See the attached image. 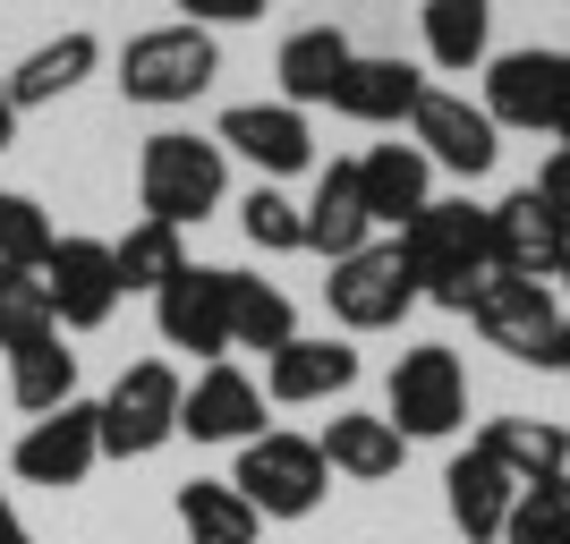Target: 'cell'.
Segmentation results:
<instances>
[{"mask_svg": "<svg viewBox=\"0 0 570 544\" xmlns=\"http://www.w3.org/2000/svg\"><path fill=\"white\" fill-rule=\"evenodd\" d=\"M401 256H409V273H417V298L469 315L476 298H485V281H494V230H485V205H469V196H434L426 214L401 230Z\"/></svg>", "mask_w": 570, "mask_h": 544, "instance_id": "6da1fadb", "label": "cell"}, {"mask_svg": "<svg viewBox=\"0 0 570 544\" xmlns=\"http://www.w3.org/2000/svg\"><path fill=\"white\" fill-rule=\"evenodd\" d=\"M230 196V154L214 137H196V128H163V137H145L137 154V205L145 221H170V230H188L205 221Z\"/></svg>", "mask_w": 570, "mask_h": 544, "instance_id": "7a4b0ae2", "label": "cell"}, {"mask_svg": "<svg viewBox=\"0 0 570 544\" xmlns=\"http://www.w3.org/2000/svg\"><path fill=\"white\" fill-rule=\"evenodd\" d=\"M222 77V43H214V26H188V18H170V26H145V34H128L119 43V95L145 102V111H179V102H196L205 86Z\"/></svg>", "mask_w": 570, "mask_h": 544, "instance_id": "3957f363", "label": "cell"}, {"mask_svg": "<svg viewBox=\"0 0 570 544\" xmlns=\"http://www.w3.org/2000/svg\"><path fill=\"white\" fill-rule=\"evenodd\" d=\"M179 400H188V375H179L170 357H137V366H119V383L95 400L102 459H154V451L179 434Z\"/></svg>", "mask_w": 570, "mask_h": 544, "instance_id": "277c9868", "label": "cell"}, {"mask_svg": "<svg viewBox=\"0 0 570 544\" xmlns=\"http://www.w3.org/2000/svg\"><path fill=\"white\" fill-rule=\"evenodd\" d=\"M230 485L247 494L256 520H307L315 502H324V485H333V468H324L315 434H273V426H264L256 443H238Z\"/></svg>", "mask_w": 570, "mask_h": 544, "instance_id": "5b68a950", "label": "cell"}, {"mask_svg": "<svg viewBox=\"0 0 570 544\" xmlns=\"http://www.w3.org/2000/svg\"><path fill=\"white\" fill-rule=\"evenodd\" d=\"M324 307L341 332H401V315L417 307V273H409L401 238H366L357 256H341L324 281Z\"/></svg>", "mask_w": 570, "mask_h": 544, "instance_id": "8992f818", "label": "cell"}, {"mask_svg": "<svg viewBox=\"0 0 570 544\" xmlns=\"http://www.w3.org/2000/svg\"><path fill=\"white\" fill-rule=\"evenodd\" d=\"M383 417L401 426V443H434V434H460L469 426V375L443 340L426 349H401L392 366V392H383Z\"/></svg>", "mask_w": 570, "mask_h": 544, "instance_id": "52a82bcc", "label": "cell"}, {"mask_svg": "<svg viewBox=\"0 0 570 544\" xmlns=\"http://www.w3.org/2000/svg\"><path fill=\"white\" fill-rule=\"evenodd\" d=\"M154 332H163V349L222 366L230 357V264H188L179 281L154 289Z\"/></svg>", "mask_w": 570, "mask_h": 544, "instance_id": "ba28073f", "label": "cell"}, {"mask_svg": "<svg viewBox=\"0 0 570 544\" xmlns=\"http://www.w3.org/2000/svg\"><path fill=\"white\" fill-rule=\"evenodd\" d=\"M485 119L570 137V51H502L485 69Z\"/></svg>", "mask_w": 570, "mask_h": 544, "instance_id": "9c48e42d", "label": "cell"}, {"mask_svg": "<svg viewBox=\"0 0 570 544\" xmlns=\"http://www.w3.org/2000/svg\"><path fill=\"white\" fill-rule=\"evenodd\" d=\"M9 468H18V485H51V494L86 485V476L102 468L95 400H69V408H51V417H35V426L18 434V451H9Z\"/></svg>", "mask_w": 570, "mask_h": 544, "instance_id": "30bf717a", "label": "cell"}, {"mask_svg": "<svg viewBox=\"0 0 570 544\" xmlns=\"http://www.w3.org/2000/svg\"><path fill=\"white\" fill-rule=\"evenodd\" d=\"M469 324L485 332V349L520 357V366H553V349H562V307H553L546 281H511V273H494L485 298L469 307Z\"/></svg>", "mask_w": 570, "mask_h": 544, "instance_id": "8fae6325", "label": "cell"}, {"mask_svg": "<svg viewBox=\"0 0 570 544\" xmlns=\"http://www.w3.org/2000/svg\"><path fill=\"white\" fill-rule=\"evenodd\" d=\"M43 289H51V324L60 332H102L119 315V264H111V238H60L43 264Z\"/></svg>", "mask_w": 570, "mask_h": 544, "instance_id": "7c38bea8", "label": "cell"}, {"mask_svg": "<svg viewBox=\"0 0 570 544\" xmlns=\"http://www.w3.org/2000/svg\"><path fill=\"white\" fill-rule=\"evenodd\" d=\"M485 230H494V273H511V281H562V256H570V221L553 214L537 188H511L485 214Z\"/></svg>", "mask_w": 570, "mask_h": 544, "instance_id": "4fadbf2b", "label": "cell"}, {"mask_svg": "<svg viewBox=\"0 0 570 544\" xmlns=\"http://www.w3.org/2000/svg\"><path fill=\"white\" fill-rule=\"evenodd\" d=\"M409 137H417V154H426L434 170H460V179H485L494 170V154H502V128L485 119V102H469V95H443V86H426V102L409 111Z\"/></svg>", "mask_w": 570, "mask_h": 544, "instance_id": "5bb4252c", "label": "cell"}, {"mask_svg": "<svg viewBox=\"0 0 570 544\" xmlns=\"http://www.w3.org/2000/svg\"><path fill=\"white\" fill-rule=\"evenodd\" d=\"M214 145L238 154V162H256L264 179H289V170L315 162V128H307V111H289V102H230Z\"/></svg>", "mask_w": 570, "mask_h": 544, "instance_id": "9a60e30c", "label": "cell"}, {"mask_svg": "<svg viewBox=\"0 0 570 544\" xmlns=\"http://www.w3.org/2000/svg\"><path fill=\"white\" fill-rule=\"evenodd\" d=\"M179 434L188 443H256L264 434V383L247 366H196L188 400H179Z\"/></svg>", "mask_w": 570, "mask_h": 544, "instance_id": "2e32d148", "label": "cell"}, {"mask_svg": "<svg viewBox=\"0 0 570 544\" xmlns=\"http://www.w3.org/2000/svg\"><path fill=\"white\" fill-rule=\"evenodd\" d=\"M350 383H357V349H350V340H333V332H324V340H307V332H298L282 357H264V400H273V408L341 400Z\"/></svg>", "mask_w": 570, "mask_h": 544, "instance_id": "e0dca14e", "label": "cell"}, {"mask_svg": "<svg viewBox=\"0 0 570 544\" xmlns=\"http://www.w3.org/2000/svg\"><path fill=\"white\" fill-rule=\"evenodd\" d=\"M443 502H452V527H460L469 544H502V527H511V502H520V476L469 443L452 468H443Z\"/></svg>", "mask_w": 570, "mask_h": 544, "instance_id": "ac0fdd59", "label": "cell"}, {"mask_svg": "<svg viewBox=\"0 0 570 544\" xmlns=\"http://www.w3.org/2000/svg\"><path fill=\"white\" fill-rule=\"evenodd\" d=\"M417 102H426V77L409 69L401 51H357L350 77H341V95H333V111L357 119V128H401Z\"/></svg>", "mask_w": 570, "mask_h": 544, "instance_id": "d6986e66", "label": "cell"}, {"mask_svg": "<svg viewBox=\"0 0 570 544\" xmlns=\"http://www.w3.org/2000/svg\"><path fill=\"white\" fill-rule=\"evenodd\" d=\"M357 196H366V221H392V230H409V221L434 205V162L417 154V145H375V154H357Z\"/></svg>", "mask_w": 570, "mask_h": 544, "instance_id": "ffe728a7", "label": "cell"}, {"mask_svg": "<svg viewBox=\"0 0 570 544\" xmlns=\"http://www.w3.org/2000/svg\"><path fill=\"white\" fill-rule=\"evenodd\" d=\"M102 69V34H86V26H69V34H51V43H35L26 60H9V102L26 111H43V102L77 95L86 77Z\"/></svg>", "mask_w": 570, "mask_h": 544, "instance_id": "44dd1931", "label": "cell"}, {"mask_svg": "<svg viewBox=\"0 0 570 544\" xmlns=\"http://www.w3.org/2000/svg\"><path fill=\"white\" fill-rule=\"evenodd\" d=\"M298 221H307V247L324 264L357 256L366 238H375V221H366V196H357V162H324V179H315V196L298 205Z\"/></svg>", "mask_w": 570, "mask_h": 544, "instance_id": "7402d4cb", "label": "cell"}, {"mask_svg": "<svg viewBox=\"0 0 570 544\" xmlns=\"http://www.w3.org/2000/svg\"><path fill=\"white\" fill-rule=\"evenodd\" d=\"M315 451H324V468L333 476H357V485H383V476H401L409 443L392 417H366V408H341L333 426L315 434Z\"/></svg>", "mask_w": 570, "mask_h": 544, "instance_id": "603a6c76", "label": "cell"}, {"mask_svg": "<svg viewBox=\"0 0 570 544\" xmlns=\"http://www.w3.org/2000/svg\"><path fill=\"white\" fill-rule=\"evenodd\" d=\"M350 34L341 26H298L282 43V60H273V77H282V102L289 111H307V102H333L341 95V77H350Z\"/></svg>", "mask_w": 570, "mask_h": 544, "instance_id": "cb8c5ba5", "label": "cell"}, {"mask_svg": "<svg viewBox=\"0 0 570 544\" xmlns=\"http://www.w3.org/2000/svg\"><path fill=\"white\" fill-rule=\"evenodd\" d=\"M476 451L502 459L520 485H537V476H562L570 468V426H553V417H485Z\"/></svg>", "mask_w": 570, "mask_h": 544, "instance_id": "d4e9b609", "label": "cell"}, {"mask_svg": "<svg viewBox=\"0 0 570 544\" xmlns=\"http://www.w3.org/2000/svg\"><path fill=\"white\" fill-rule=\"evenodd\" d=\"M9 400H18L26 417H51V408L77 400V349L60 340V332H43V340L9 349Z\"/></svg>", "mask_w": 570, "mask_h": 544, "instance_id": "484cf974", "label": "cell"}, {"mask_svg": "<svg viewBox=\"0 0 570 544\" xmlns=\"http://www.w3.org/2000/svg\"><path fill=\"white\" fill-rule=\"evenodd\" d=\"M289 340H298V307H289V289L256 281V273H230V349L282 357Z\"/></svg>", "mask_w": 570, "mask_h": 544, "instance_id": "4316f807", "label": "cell"}, {"mask_svg": "<svg viewBox=\"0 0 570 544\" xmlns=\"http://www.w3.org/2000/svg\"><path fill=\"white\" fill-rule=\"evenodd\" d=\"M179 536L188 544H256L264 520L247 511V494L230 476H196V485H179Z\"/></svg>", "mask_w": 570, "mask_h": 544, "instance_id": "83f0119b", "label": "cell"}, {"mask_svg": "<svg viewBox=\"0 0 570 544\" xmlns=\"http://www.w3.org/2000/svg\"><path fill=\"white\" fill-rule=\"evenodd\" d=\"M485 43H494V0H426V60L434 69H485Z\"/></svg>", "mask_w": 570, "mask_h": 544, "instance_id": "f1b7e54d", "label": "cell"}, {"mask_svg": "<svg viewBox=\"0 0 570 544\" xmlns=\"http://www.w3.org/2000/svg\"><path fill=\"white\" fill-rule=\"evenodd\" d=\"M111 264H119V298H128V289L154 298L163 281L188 273V230H170V221H137L128 238H111Z\"/></svg>", "mask_w": 570, "mask_h": 544, "instance_id": "f546056e", "label": "cell"}, {"mask_svg": "<svg viewBox=\"0 0 570 544\" xmlns=\"http://www.w3.org/2000/svg\"><path fill=\"white\" fill-rule=\"evenodd\" d=\"M502 544H570V468H562V476H537V485H520Z\"/></svg>", "mask_w": 570, "mask_h": 544, "instance_id": "4dcf8cb0", "label": "cell"}, {"mask_svg": "<svg viewBox=\"0 0 570 544\" xmlns=\"http://www.w3.org/2000/svg\"><path fill=\"white\" fill-rule=\"evenodd\" d=\"M51 247H60V230H51V214L35 205V196L0 188V264H18V273H43Z\"/></svg>", "mask_w": 570, "mask_h": 544, "instance_id": "1f68e13d", "label": "cell"}, {"mask_svg": "<svg viewBox=\"0 0 570 544\" xmlns=\"http://www.w3.org/2000/svg\"><path fill=\"white\" fill-rule=\"evenodd\" d=\"M51 324V289L43 273H18V264H0V349H26V340H43Z\"/></svg>", "mask_w": 570, "mask_h": 544, "instance_id": "d6a6232c", "label": "cell"}, {"mask_svg": "<svg viewBox=\"0 0 570 544\" xmlns=\"http://www.w3.org/2000/svg\"><path fill=\"white\" fill-rule=\"evenodd\" d=\"M238 230H247V247H264V256H298V247H307V221H298V205H289L273 179H256V188H247Z\"/></svg>", "mask_w": 570, "mask_h": 544, "instance_id": "836d02e7", "label": "cell"}, {"mask_svg": "<svg viewBox=\"0 0 570 544\" xmlns=\"http://www.w3.org/2000/svg\"><path fill=\"white\" fill-rule=\"evenodd\" d=\"M170 9H179L188 26H256L273 0H170Z\"/></svg>", "mask_w": 570, "mask_h": 544, "instance_id": "e575fe53", "label": "cell"}, {"mask_svg": "<svg viewBox=\"0 0 570 544\" xmlns=\"http://www.w3.org/2000/svg\"><path fill=\"white\" fill-rule=\"evenodd\" d=\"M537 196H546L553 214L570 221V137H562V145H553V154H546V170H537Z\"/></svg>", "mask_w": 570, "mask_h": 544, "instance_id": "d590c367", "label": "cell"}, {"mask_svg": "<svg viewBox=\"0 0 570 544\" xmlns=\"http://www.w3.org/2000/svg\"><path fill=\"white\" fill-rule=\"evenodd\" d=\"M18 145V102H9V60H0V154Z\"/></svg>", "mask_w": 570, "mask_h": 544, "instance_id": "8d00e7d4", "label": "cell"}, {"mask_svg": "<svg viewBox=\"0 0 570 544\" xmlns=\"http://www.w3.org/2000/svg\"><path fill=\"white\" fill-rule=\"evenodd\" d=\"M0 544H35V536H26V520H18V502H9V494H0Z\"/></svg>", "mask_w": 570, "mask_h": 544, "instance_id": "74e56055", "label": "cell"}, {"mask_svg": "<svg viewBox=\"0 0 570 544\" xmlns=\"http://www.w3.org/2000/svg\"><path fill=\"white\" fill-rule=\"evenodd\" d=\"M553 366H562V375H570V315H562V349H553Z\"/></svg>", "mask_w": 570, "mask_h": 544, "instance_id": "f35d334b", "label": "cell"}, {"mask_svg": "<svg viewBox=\"0 0 570 544\" xmlns=\"http://www.w3.org/2000/svg\"><path fill=\"white\" fill-rule=\"evenodd\" d=\"M562 289H570V256H562Z\"/></svg>", "mask_w": 570, "mask_h": 544, "instance_id": "ab89813d", "label": "cell"}]
</instances>
